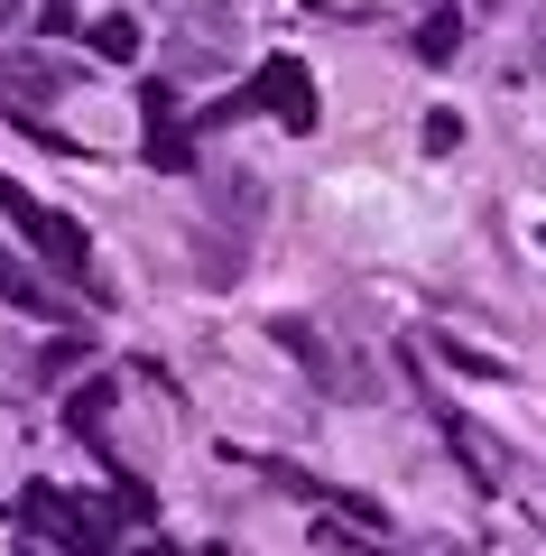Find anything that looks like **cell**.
Instances as JSON below:
<instances>
[{
    "mask_svg": "<svg viewBox=\"0 0 546 556\" xmlns=\"http://www.w3.org/2000/svg\"><path fill=\"white\" fill-rule=\"evenodd\" d=\"M0 214L20 223V241H28V251H38L47 269H56V278H75V288H93V241H84V223H65L56 204H38L28 186H10V177H0Z\"/></svg>",
    "mask_w": 546,
    "mask_h": 556,
    "instance_id": "cell-1",
    "label": "cell"
},
{
    "mask_svg": "<svg viewBox=\"0 0 546 556\" xmlns=\"http://www.w3.org/2000/svg\"><path fill=\"white\" fill-rule=\"evenodd\" d=\"M0 306H28V316H65V306L47 298V288H38V278H28L10 251H0Z\"/></svg>",
    "mask_w": 546,
    "mask_h": 556,
    "instance_id": "cell-7",
    "label": "cell"
},
{
    "mask_svg": "<svg viewBox=\"0 0 546 556\" xmlns=\"http://www.w3.org/2000/svg\"><path fill=\"white\" fill-rule=\"evenodd\" d=\"M120 556H176V547H157V538H149V547H120Z\"/></svg>",
    "mask_w": 546,
    "mask_h": 556,
    "instance_id": "cell-13",
    "label": "cell"
},
{
    "mask_svg": "<svg viewBox=\"0 0 546 556\" xmlns=\"http://www.w3.org/2000/svg\"><path fill=\"white\" fill-rule=\"evenodd\" d=\"M20 10H28V0H0V20H20Z\"/></svg>",
    "mask_w": 546,
    "mask_h": 556,
    "instance_id": "cell-14",
    "label": "cell"
},
{
    "mask_svg": "<svg viewBox=\"0 0 546 556\" xmlns=\"http://www.w3.org/2000/svg\"><path fill=\"white\" fill-rule=\"evenodd\" d=\"M454 47H464V20H454V10H435V20L417 28V56H427V65H454Z\"/></svg>",
    "mask_w": 546,
    "mask_h": 556,
    "instance_id": "cell-9",
    "label": "cell"
},
{
    "mask_svg": "<svg viewBox=\"0 0 546 556\" xmlns=\"http://www.w3.org/2000/svg\"><path fill=\"white\" fill-rule=\"evenodd\" d=\"M102 408H112V380H93V390H75V408H65V427H75L84 445H102Z\"/></svg>",
    "mask_w": 546,
    "mask_h": 556,
    "instance_id": "cell-8",
    "label": "cell"
},
{
    "mask_svg": "<svg viewBox=\"0 0 546 556\" xmlns=\"http://www.w3.org/2000/svg\"><path fill=\"white\" fill-rule=\"evenodd\" d=\"M528 65H546V20H537V47H528Z\"/></svg>",
    "mask_w": 546,
    "mask_h": 556,
    "instance_id": "cell-12",
    "label": "cell"
},
{
    "mask_svg": "<svg viewBox=\"0 0 546 556\" xmlns=\"http://www.w3.org/2000/svg\"><path fill=\"white\" fill-rule=\"evenodd\" d=\"M93 47H102L112 65H130V56H139V20H102V28H93Z\"/></svg>",
    "mask_w": 546,
    "mask_h": 556,
    "instance_id": "cell-10",
    "label": "cell"
},
{
    "mask_svg": "<svg viewBox=\"0 0 546 556\" xmlns=\"http://www.w3.org/2000/svg\"><path fill=\"white\" fill-rule=\"evenodd\" d=\"M427 149H435V159H454V149H464V121L435 112V121H427Z\"/></svg>",
    "mask_w": 546,
    "mask_h": 556,
    "instance_id": "cell-11",
    "label": "cell"
},
{
    "mask_svg": "<svg viewBox=\"0 0 546 556\" xmlns=\"http://www.w3.org/2000/svg\"><path fill=\"white\" fill-rule=\"evenodd\" d=\"M20 510H28V529H47L65 556H112V519H102V510H84V501H65L56 482H28V501H20Z\"/></svg>",
    "mask_w": 546,
    "mask_h": 556,
    "instance_id": "cell-4",
    "label": "cell"
},
{
    "mask_svg": "<svg viewBox=\"0 0 546 556\" xmlns=\"http://www.w3.org/2000/svg\"><path fill=\"white\" fill-rule=\"evenodd\" d=\"M176 75H223V65L241 56V10L232 0H186L176 10Z\"/></svg>",
    "mask_w": 546,
    "mask_h": 556,
    "instance_id": "cell-2",
    "label": "cell"
},
{
    "mask_svg": "<svg viewBox=\"0 0 546 556\" xmlns=\"http://www.w3.org/2000/svg\"><path fill=\"white\" fill-rule=\"evenodd\" d=\"M241 112H278L288 130H315V121H325V102H315V75H306L296 56H269V65L251 75V93H241L223 121H241Z\"/></svg>",
    "mask_w": 546,
    "mask_h": 556,
    "instance_id": "cell-3",
    "label": "cell"
},
{
    "mask_svg": "<svg viewBox=\"0 0 546 556\" xmlns=\"http://www.w3.org/2000/svg\"><path fill=\"white\" fill-rule=\"evenodd\" d=\"M139 112H149V167L186 177V159H195V149H186V121H176V93H167V84H149V102H139Z\"/></svg>",
    "mask_w": 546,
    "mask_h": 556,
    "instance_id": "cell-6",
    "label": "cell"
},
{
    "mask_svg": "<svg viewBox=\"0 0 546 556\" xmlns=\"http://www.w3.org/2000/svg\"><path fill=\"white\" fill-rule=\"evenodd\" d=\"M75 75H84L75 56L20 47V56H0V102H56V93H75Z\"/></svg>",
    "mask_w": 546,
    "mask_h": 556,
    "instance_id": "cell-5",
    "label": "cell"
}]
</instances>
